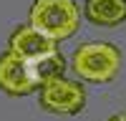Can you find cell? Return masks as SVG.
Returning <instances> with one entry per match:
<instances>
[{
	"instance_id": "obj_8",
	"label": "cell",
	"mask_w": 126,
	"mask_h": 121,
	"mask_svg": "<svg viewBox=\"0 0 126 121\" xmlns=\"http://www.w3.org/2000/svg\"><path fill=\"white\" fill-rule=\"evenodd\" d=\"M106 121H126V114H113V116L106 119Z\"/></svg>"
},
{
	"instance_id": "obj_6",
	"label": "cell",
	"mask_w": 126,
	"mask_h": 121,
	"mask_svg": "<svg viewBox=\"0 0 126 121\" xmlns=\"http://www.w3.org/2000/svg\"><path fill=\"white\" fill-rule=\"evenodd\" d=\"M83 15L101 28H116L126 20V0H86Z\"/></svg>"
},
{
	"instance_id": "obj_2",
	"label": "cell",
	"mask_w": 126,
	"mask_h": 121,
	"mask_svg": "<svg viewBox=\"0 0 126 121\" xmlns=\"http://www.w3.org/2000/svg\"><path fill=\"white\" fill-rule=\"evenodd\" d=\"M30 25L53 40H66L78 30L81 8L73 0H35L30 5Z\"/></svg>"
},
{
	"instance_id": "obj_1",
	"label": "cell",
	"mask_w": 126,
	"mask_h": 121,
	"mask_svg": "<svg viewBox=\"0 0 126 121\" xmlns=\"http://www.w3.org/2000/svg\"><path fill=\"white\" fill-rule=\"evenodd\" d=\"M71 68L78 78L88 83H109L119 76L121 50L113 43H103V40L81 43L71 58Z\"/></svg>"
},
{
	"instance_id": "obj_3",
	"label": "cell",
	"mask_w": 126,
	"mask_h": 121,
	"mask_svg": "<svg viewBox=\"0 0 126 121\" xmlns=\"http://www.w3.org/2000/svg\"><path fill=\"white\" fill-rule=\"evenodd\" d=\"M86 106V88L66 76L40 86V108L48 114H78Z\"/></svg>"
},
{
	"instance_id": "obj_7",
	"label": "cell",
	"mask_w": 126,
	"mask_h": 121,
	"mask_svg": "<svg viewBox=\"0 0 126 121\" xmlns=\"http://www.w3.org/2000/svg\"><path fill=\"white\" fill-rule=\"evenodd\" d=\"M30 66H33L38 86H43L48 81H53V78H61L66 73V58H63V53L58 48L46 53V56H40V58H35V60H30Z\"/></svg>"
},
{
	"instance_id": "obj_4",
	"label": "cell",
	"mask_w": 126,
	"mask_h": 121,
	"mask_svg": "<svg viewBox=\"0 0 126 121\" xmlns=\"http://www.w3.org/2000/svg\"><path fill=\"white\" fill-rule=\"evenodd\" d=\"M35 88H40V86L35 81L30 60L8 48L0 56V91L8 96H28Z\"/></svg>"
},
{
	"instance_id": "obj_5",
	"label": "cell",
	"mask_w": 126,
	"mask_h": 121,
	"mask_svg": "<svg viewBox=\"0 0 126 121\" xmlns=\"http://www.w3.org/2000/svg\"><path fill=\"white\" fill-rule=\"evenodd\" d=\"M8 48L13 50V53L28 58V60H35L40 56L50 53V50H56L58 48V40L48 38L46 33L35 30L33 25L28 23V25H20V28L13 30V35H10V40H8Z\"/></svg>"
}]
</instances>
